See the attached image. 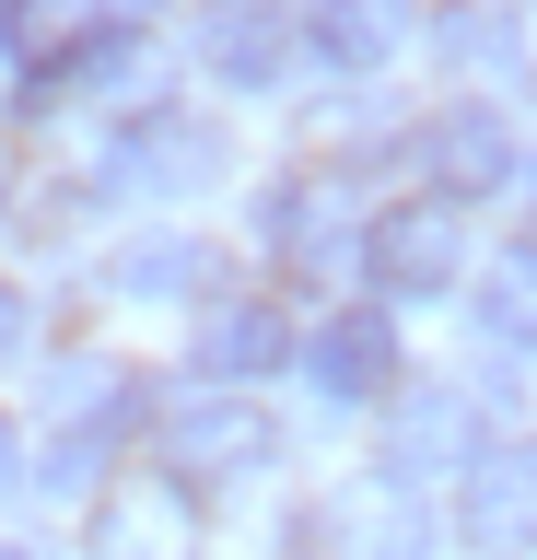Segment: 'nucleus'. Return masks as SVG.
I'll list each match as a JSON object with an SVG mask.
<instances>
[{
	"mask_svg": "<svg viewBox=\"0 0 537 560\" xmlns=\"http://www.w3.org/2000/svg\"><path fill=\"white\" fill-rule=\"evenodd\" d=\"M467 455H479V409H467L456 385H409L386 420V490H421V479H467Z\"/></svg>",
	"mask_w": 537,
	"mask_h": 560,
	"instance_id": "nucleus-4",
	"label": "nucleus"
},
{
	"mask_svg": "<svg viewBox=\"0 0 537 560\" xmlns=\"http://www.w3.org/2000/svg\"><path fill=\"white\" fill-rule=\"evenodd\" d=\"M409 175H421L444 210H456V199H491V187H514V140H502L491 105H444V117L409 140Z\"/></svg>",
	"mask_w": 537,
	"mask_h": 560,
	"instance_id": "nucleus-3",
	"label": "nucleus"
},
{
	"mask_svg": "<svg viewBox=\"0 0 537 560\" xmlns=\"http://www.w3.org/2000/svg\"><path fill=\"white\" fill-rule=\"evenodd\" d=\"M0 47L47 82V70H59V47H71V12H59V0H0Z\"/></svg>",
	"mask_w": 537,
	"mask_h": 560,
	"instance_id": "nucleus-14",
	"label": "nucleus"
},
{
	"mask_svg": "<svg viewBox=\"0 0 537 560\" xmlns=\"http://www.w3.org/2000/svg\"><path fill=\"white\" fill-rule=\"evenodd\" d=\"M94 12H106V24H129V12H152V0H94Z\"/></svg>",
	"mask_w": 537,
	"mask_h": 560,
	"instance_id": "nucleus-17",
	"label": "nucleus"
},
{
	"mask_svg": "<svg viewBox=\"0 0 537 560\" xmlns=\"http://www.w3.org/2000/svg\"><path fill=\"white\" fill-rule=\"evenodd\" d=\"M362 280L386 292V304H432V292H456L467 280V210H444V199H397V210H374L362 222Z\"/></svg>",
	"mask_w": 537,
	"mask_h": 560,
	"instance_id": "nucleus-2",
	"label": "nucleus"
},
{
	"mask_svg": "<svg viewBox=\"0 0 537 560\" xmlns=\"http://www.w3.org/2000/svg\"><path fill=\"white\" fill-rule=\"evenodd\" d=\"M444 59H479V70H514V24H502V12H444Z\"/></svg>",
	"mask_w": 537,
	"mask_h": 560,
	"instance_id": "nucleus-15",
	"label": "nucleus"
},
{
	"mask_svg": "<svg viewBox=\"0 0 537 560\" xmlns=\"http://www.w3.org/2000/svg\"><path fill=\"white\" fill-rule=\"evenodd\" d=\"M281 455V420L257 409V397H234V385H199V397H176L164 409V479L199 502V490H234V479H257Z\"/></svg>",
	"mask_w": 537,
	"mask_h": 560,
	"instance_id": "nucleus-1",
	"label": "nucleus"
},
{
	"mask_svg": "<svg viewBox=\"0 0 537 560\" xmlns=\"http://www.w3.org/2000/svg\"><path fill=\"white\" fill-rule=\"evenodd\" d=\"M199 59H211L234 94H269V82L304 59V35L281 24V0H222L211 24H199Z\"/></svg>",
	"mask_w": 537,
	"mask_h": 560,
	"instance_id": "nucleus-8",
	"label": "nucleus"
},
{
	"mask_svg": "<svg viewBox=\"0 0 537 560\" xmlns=\"http://www.w3.org/2000/svg\"><path fill=\"white\" fill-rule=\"evenodd\" d=\"M222 175V129L211 117H141L117 140V187H211Z\"/></svg>",
	"mask_w": 537,
	"mask_h": 560,
	"instance_id": "nucleus-10",
	"label": "nucleus"
},
{
	"mask_svg": "<svg viewBox=\"0 0 537 560\" xmlns=\"http://www.w3.org/2000/svg\"><path fill=\"white\" fill-rule=\"evenodd\" d=\"M304 59H327V70H386L397 59V35H409V12H397V0H304Z\"/></svg>",
	"mask_w": 537,
	"mask_h": 560,
	"instance_id": "nucleus-9",
	"label": "nucleus"
},
{
	"mask_svg": "<svg viewBox=\"0 0 537 560\" xmlns=\"http://www.w3.org/2000/svg\"><path fill=\"white\" fill-rule=\"evenodd\" d=\"M514 175H526V210H537V164H514Z\"/></svg>",
	"mask_w": 537,
	"mask_h": 560,
	"instance_id": "nucleus-18",
	"label": "nucleus"
},
{
	"mask_svg": "<svg viewBox=\"0 0 537 560\" xmlns=\"http://www.w3.org/2000/svg\"><path fill=\"white\" fill-rule=\"evenodd\" d=\"M24 327H36V315H24V292H12V280H0V362H12V350H24Z\"/></svg>",
	"mask_w": 537,
	"mask_h": 560,
	"instance_id": "nucleus-16",
	"label": "nucleus"
},
{
	"mask_svg": "<svg viewBox=\"0 0 537 560\" xmlns=\"http://www.w3.org/2000/svg\"><path fill=\"white\" fill-rule=\"evenodd\" d=\"M94 549L106 560H199V502H187L176 479L106 490V502H94Z\"/></svg>",
	"mask_w": 537,
	"mask_h": 560,
	"instance_id": "nucleus-6",
	"label": "nucleus"
},
{
	"mask_svg": "<svg viewBox=\"0 0 537 560\" xmlns=\"http://www.w3.org/2000/svg\"><path fill=\"white\" fill-rule=\"evenodd\" d=\"M479 327H491L502 350H537V245H514V257L479 280Z\"/></svg>",
	"mask_w": 537,
	"mask_h": 560,
	"instance_id": "nucleus-13",
	"label": "nucleus"
},
{
	"mask_svg": "<svg viewBox=\"0 0 537 560\" xmlns=\"http://www.w3.org/2000/svg\"><path fill=\"white\" fill-rule=\"evenodd\" d=\"M117 292H141V304H176V292H211L222 280V257L199 234H141V245H117Z\"/></svg>",
	"mask_w": 537,
	"mask_h": 560,
	"instance_id": "nucleus-12",
	"label": "nucleus"
},
{
	"mask_svg": "<svg viewBox=\"0 0 537 560\" xmlns=\"http://www.w3.org/2000/svg\"><path fill=\"white\" fill-rule=\"evenodd\" d=\"M304 374H316V397H339V409H362V397H386L397 385V327L374 304L327 315L316 339H304Z\"/></svg>",
	"mask_w": 537,
	"mask_h": 560,
	"instance_id": "nucleus-7",
	"label": "nucleus"
},
{
	"mask_svg": "<svg viewBox=\"0 0 537 560\" xmlns=\"http://www.w3.org/2000/svg\"><path fill=\"white\" fill-rule=\"evenodd\" d=\"M456 537L479 560H514L537 549V455H467V479H456Z\"/></svg>",
	"mask_w": 537,
	"mask_h": 560,
	"instance_id": "nucleus-5",
	"label": "nucleus"
},
{
	"mask_svg": "<svg viewBox=\"0 0 537 560\" xmlns=\"http://www.w3.org/2000/svg\"><path fill=\"white\" fill-rule=\"evenodd\" d=\"M281 362H292L281 304H211V315H199V374H211V385H234V397H246V385L281 374Z\"/></svg>",
	"mask_w": 537,
	"mask_h": 560,
	"instance_id": "nucleus-11",
	"label": "nucleus"
}]
</instances>
